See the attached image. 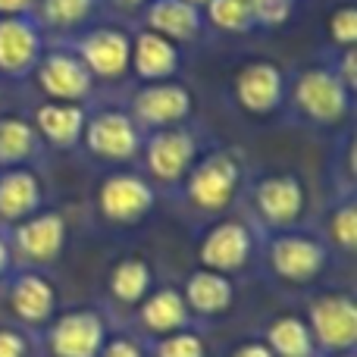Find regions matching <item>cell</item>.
Returning a JSON list of instances; mask_svg holds the SVG:
<instances>
[{
	"mask_svg": "<svg viewBox=\"0 0 357 357\" xmlns=\"http://www.w3.org/2000/svg\"><path fill=\"white\" fill-rule=\"evenodd\" d=\"M248 185V163L238 148H210L201 151L195 167L182 178V201L195 213L216 220L235 207Z\"/></svg>",
	"mask_w": 357,
	"mask_h": 357,
	"instance_id": "cell-1",
	"label": "cell"
},
{
	"mask_svg": "<svg viewBox=\"0 0 357 357\" xmlns=\"http://www.w3.org/2000/svg\"><path fill=\"white\" fill-rule=\"evenodd\" d=\"M285 104L314 129H339L354 113V94L342 85L329 63H310L289 79Z\"/></svg>",
	"mask_w": 357,
	"mask_h": 357,
	"instance_id": "cell-2",
	"label": "cell"
},
{
	"mask_svg": "<svg viewBox=\"0 0 357 357\" xmlns=\"http://www.w3.org/2000/svg\"><path fill=\"white\" fill-rule=\"evenodd\" d=\"M264 260L266 270L282 285H314L326 273L333 251L317 232H307V229L298 226L266 235Z\"/></svg>",
	"mask_w": 357,
	"mask_h": 357,
	"instance_id": "cell-3",
	"label": "cell"
},
{
	"mask_svg": "<svg viewBox=\"0 0 357 357\" xmlns=\"http://www.w3.org/2000/svg\"><path fill=\"white\" fill-rule=\"evenodd\" d=\"M251 213L264 235L298 229L307 213V185L295 169H270L248 185Z\"/></svg>",
	"mask_w": 357,
	"mask_h": 357,
	"instance_id": "cell-4",
	"label": "cell"
},
{
	"mask_svg": "<svg viewBox=\"0 0 357 357\" xmlns=\"http://www.w3.org/2000/svg\"><path fill=\"white\" fill-rule=\"evenodd\" d=\"M79 54L94 85H123L132 75V29L113 22H91L79 35L63 38Z\"/></svg>",
	"mask_w": 357,
	"mask_h": 357,
	"instance_id": "cell-5",
	"label": "cell"
},
{
	"mask_svg": "<svg viewBox=\"0 0 357 357\" xmlns=\"http://www.w3.org/2000/svg\"><path fill=\"white\" fill-rule=\"evenodd\" d=\"M201 138L191 126H173V129L148 132L142 142V173L154 188L173 191L182 185L188 169L201 157Z\"/></svg>",
	"mask_w": 357,
	"mask_h": 357,
	"instance_id": "cell-6",
	"label": "cell"
},
{
	"mask_svg": "<svg viewBox=\"0 0 357 357\" xmlns=\"http://www.w3.org/2000/svg\"><path fill=\"white\" fill-rule=\"evenodd\" d=\"M229 94H232L235 107L248 119H270L285 107L289 73L276 60L251 56V60L235 66L232 82H229Z\"/></svg>",
	"mask_w": 357,
	"mask_h": 357,
	"instance_id": "cell-7",
	"label": "cell"
},
{
	"mask_svg": "<svg viewBox=\"0 0 357 357\" xmlns=\"http://www.w3.org/2000/svg\"><path fill=\"white\" fill-rule=\"evenodd\" d=\"M94 207L107 226L132 229L142 226L157 207V188L135 169H113L98 182Z\"/></svg>",
	"mask_w": 357,
	"mask_h": 357,
	"instance_id": "cell-8",
	"label": "cell"
},
{
	"mask_svg": "<svg viewBox=\"0 0 357 357\" xmlns=\"http://www.w3.org/2000/svg\"><path fill=\"white\" fill-rule=\"evenodd\" d=\"M257 257V229L241 216H216L197 238V264L204 270L238 276Z\"/></svg>",
	"mask_w": 357,
	"mask_h": 357,
	"instance_id": "cell-9",
	"label": "cell"
},
{
	"mask_svg": "<svg viewBox=\"0 0 357 357\" xmlns=\"http://www.w3.org/2000/svg\"><path fill=\"white\" fill-rule=\"evenodd\" d=\"M307 329L320 357L348 354L357 345V301L351 291L333 289L320 291L307 304Z\"/></svg>",
	"mask_w": 357,
	"mask_h": 357,
	"instance_id": "cell-10",
	"label": "cell"
},
{
	"mask_svg": "<svg viewBox=\"0 0 357 357\" xmlns=\"http://www.w3.org/2000/svg\"><path fill=\"white\" fill-rule=\"evenodd\" d=\"M144 132L135 126V119L123 110V107H107V110H94L85 119V132H82V148L100 163L110 167H126L135 163L142 154Z\"/></svg>",
	"mask_w": 357,
	"mask_h": 357,
	"instance_id": "cell-11",
	"label": "cell"
},
{
	"mask_svg": "<svg viewBox=\"0 0 357 357\" xmlns=\"http://www.w3.org/2000/svg\"><path fill=\"white\" fill-rule=\"evenodd\" d=\"M47 357H98L110 339V320L98 307H73L41 329Z\"/></svg>",
	"mask_w": 357,
	"mask_h": 357,
	"instance_id": "cell-12",
	"label": "cell"
},
{
	"mask_svg": "<svg viewBox=\"0 0 357 357\" xmlns=\"http://www.w3.org/2000/svg\"><path fill=\"white\" fill-rule=\"evenodd\" d=\"M126 113L135 119V126L144 135L173 129V126H188L191 116H195V91H191V85H185L178 79L142 85L135 88Z\"/></svg>",
	"mask_w": 357,
	"mask_h": 357,
	"instance_id": "cell-13",
	"label": "cell"
},
{
	"mask_svg": "<svg viewBox=\"0 0 357 357\" xmlns=\"http://www.w3.org/2000/svg\"><path fill=\"white\" fill-rule=\"evenodd\" d=\"M31 79H35L38 91L44 94V100H69V104H88L98 88L79 54L69 47V41H60L44 50Z\"/></svg>",
	"mask_w": 357,
	"mask_h": 357,
	"instance_id": "cell-14",
	"label": "cell"
},
{
	"mask_svg": "<svg viewBox=\"0 0 357 357\" xmlns=\"http://www.w3.org/2000/svg\"><path fill=\"white\" fill-rule=\"evenodd\" d=\"M6 238H10L13 257L19 264L31 266V270H41V266H50L54 260L63 257L69 226H66V216L56 213V210H38L29 220L6 229Z\"/></svg>",
	"mask_w": 357,
	"mask_h": 357,
	"instance_id": "cell-15",
	"label": "cell"
},
{
	"mask_svg": "<svg viewBox=\"0 0 357 357\" xmlns=\"http://www.w3.org/2000/svg\"><path fill=\"white\" fill-rule=\"evenodd\" d=\"M47 50V31L35 16H0V79L29 82Z\"/></svg>",
	"mask_w": 357,
	"mask_h": 357,
	"instance_id": "cell-16",
	"label": "cell"
},
{
	"mask_svg": "<svg viewBox=\"0 0 357 357\" xmlns=\"http://www.w3.org/2000/svg\"><path fill=\"white\" fill-rule=\"evenodd\" d=\"M56 289L41 270H13L6 276V304L13 317L29 329H44L56 317Z\"/></svg>",
	"mask_w": 357,
	"mask_h": 357,
	"instance_id": "cell-17",
	"label": "cell"
},
{
	"mask_svg": "<svg viewBox=\"0 0 357 357\" xmlns=\"http://www.w3.org/2000/svg\"><path fill=\"white\" fill-rule=\"evenodd\" d=\"M31 126L44 148L54 151H75L82 148V132H85L88 107L69 104V100H41L31 110Z\"/></svg>",
	"mask_w": 357,
	"mask_h": 357,
	"instance_id": "cell-18",
	"label": "cell"
},
{
	"mask_svg": "<svg viewBox=\"0 0 357 357\" xmlns=\"http://www.w3.org/2000/svg\"><path fill=\"white\" fill-rule=\"evenodd\" d=\"M178 69H182V47L178 44L144 29V25L132 31V75L142 85L178 79Z\"/></svg>",
	"mask_w": 357,
	"mask_h": 357,
	"instance_id": "cell-19",
	"label": "cell"
},
{
	"mask_svg": "<svg viewBox=\"0 0 357 357\" xmlns=\"http://www.w3.org/2000/svg\"><path fill=\"white\" fill-rule=\"evenodd\" d=\"M38 210H44V182L38 169H0V229H13Z\"/></svg>",
	"mask_w": 357,
	"mask_h": 357,
	"instance_id": "cell-20",
	"label": "cell"
},
{
	"mask_svg": "<svg viewBox=\"0 0 357 357\" xmlns=\"http://www.w3.org/2000/svg\"><path fill=\"white\" fill-rule=\"evenodd\" d=\"M135 317H138V329L154 335V339L188 329L191 320H195L178 285H154L144 295V301L135 307Z\"/></svg>",
	"mask_w": 357,
	"mask_h": 357,
	"instance_id": "cell-21",
	"label": "cell"
},
{
	"mask_svg": "<svg viewBox=\"0 0 357 357\" xmlns=\"http://www.w3.org/2000/svg\"><path fill=\"white\" fill-rule=\"evenodd\" d=\"M142 25L182 47V44L197 41L207 22H204V10L185 0H151L148 10L142 13Z\"/></svg>",
	"mask_w": 357,
	"mask_h": 357,
	"instance_id": "cell-22",
	"label": "cell"
},
{
	"mask_svg": "<svg viewBox=\"0 0 357 357\" xmlns=\"http://www.w3.org/2000/svg\"><path fill=\"white\" fill-rule=\"evenodd\" d=\"M182 298H185V304H188L191 317L213 320V317H222L232 310L235 282H232V276H222V273L197 266V270L188 273V279H185Z\"/></svg>",
	"mask_w": 357,
	"mask_h": 357,
	"instance_id": "cell-23",
	"label": "cell"
},
{
	"mask_svg": "<svg viewBox=\"0 0 357 357\" xmlns=\"http://www.w3.org/2000/svg\"><path fill=\"white\" fill-rule=\"evenodd\" d=\"M44 144L35 126L22 113H0V169L35 167L44 157Z\"/></svg>",
	"mask_w": 357,
	"mask_h": 357,
	"instance_id": "cell-24",
	"label": "cell"
},
{
	"mask_svg": "<svg viewBox=\"0 0 357 357\" xmlns=\"http://www.w3.org/2000/svg\"><path fill=\"white\" fill-rule=\"evenodd\" d=\"M151 289H154V266L142 254L119 257L107 273V295L113 298L116 307L135 310Z\"/></svg>",
	"mask_w": 357,
	"mask_h": 357,
	"instance_id": "cell-25",
	"label": "cell"
},
{
	"mask_svg": "<svg viewBox=\"0 0 357 357\" xmlns=\"http://www.w3.org/2000/svg\"><path fill=\"white\" fill-rule=\"evenodd\" d=\"M100 0H38L35 3V19L44 31L63 38L79 35L82 29L91 25V19L98 16Z\"/></svg>",
	"mask_w": 357,
	"mask_h": 357,
	"instance_id": "cell-26",
	"label": "cell"
},
{
	"mask_svg": "<svg viewBox=\"0 0 357 357\" xmlns=\"http://www.w3.org/2000/svg\"><path fill=\"white\" fill-rule=\"evenodd\" d=\"M264 342L273 357H320L307 320L298 314H279L276 320H270V326L264 329Z\"/></svg>",
	"mask_w": 357,
	"mask_h": 357,
	"instance_id": "cell-27",
	"label": "cell"
},
{
	"mask_svg": "<svg viewBox=\"0 0 357 357\" xmlns=\"http://www.w3.org/2000/svg\"><path fill=\"white\" fill-rule=\"evenodd\" d=\"M323 241L329 245V251H339L345 257H351L357 251V201L354 195H335V201L329 204L326 220H323Z\"/></svg>",
	"mask_w": 357,
	"mask_h": 357,
	"instance_id": "cell-28",
	"label": "cell"
},
{
	"mask_svg": "<svg viewBox=\"0 0 357 357\" xmlns=\"http://www.w3.org/2000/svg\"><path fill=\"white\" fill-rule=\"evenodd\" d=\"M204 22L216 31L226 35H251L254 16H251V0H210L204 6Z\"/></svg>",
	"mask_w": 357,
	"mask_h": 357,
	"instance_id": "cell-29",
	"label": "cell"
},
{
	"mask_svg": "<svg viewBox=\"0 0 357 357\" xmlns=\"http://www.w3.org/2000/svg\"><path fill=\"white\" fill-rule=\"evenodd\" d=\"M151 357H207V342L197 329H178V333L160 335L148 345Z\"/></svg>",
	"mask_w": 357,
	"mask_h": 357,
	"instance_id": "cell-30",
	"label": "cell"
},
{
	"mask_svg": "<svg viewBox=\"0 0 357 357\" xmlns=\"http://www.w3.org/2000/svg\"><path fill=\"white\" fill-rule=\"evenodd\" d=\"M326 41L333 50L357 47V6L351 0L326 13Z\"/></svg>",
	"mask_w": 357,
	"mask_h": 357,
	"instance_id": "cell-31",
	"label": "cell"
},
{
	"mask_svg": "<svg viewBox=\"0 0 357 357\" xmlns=\"http://www.w3.org/2000/svg\"><path fill=\"white\" fill-rule=\"evenodd\" d=\"M298 10V0H251V16H254V29H282L291 22Z\"/></svg>",
	"mask_w": 357,
	"mask_h": 357,
	"instance_id": "cell-32",
	"label": "cell"
},
{
	"mask_svg": "<svg viewBox=\"0 0 357 357\" xmlns=\"http://www.w3.org/2000/svg\"><path fill=\"white\" fill-rule=\"evenodd\" d=\"M98 357H148V345L129 333H116L104 342Z\"/></svg>",
	"mask_w": 357,
	"mask_h": 357,
	"instance_id": "cell-33",
	"label": "cell"
},
{
	"mask_svg": "<svg viewBox=\"0 0 357 357\" xmlns=\"http://www.w3.org/2000/svg\"><path fill=\"white\" fill-rule=\"evenodd\" d=\"M329 66H333V73L342 79V85H345L351 94H357V47L335 50V56L329 60Z\"/></svg>",
	"mask_w": 357,
	"mask_h": 357,
	"instance_id": "cell-34",
	"label": "cell"
},
{
	"mask_svg": "<svg viewBox=\"0 0 357 357\" xmlns=\"http://www.w3.org/2000/svg\"><path fill=\"white\" fill-rule=\"evenodd\" d=\"M0 357H31L29 333L16 326H0Z\"/></svg>",
	"mask_w": 357,
	"mask_h": 357,
	"instance_id": "cell-35",
	"label": "cell"
},
{
	"mask_svg": "<svg viewBox=\"0 0 357 357\" xmlns=\"http://www.w3.org/2000/svg\"><path fill=\"white\" fill-rule=\"evenodd\" d=\"M229 357H273V351L266 348L264 339H248V342H241V345H235L232 351H229Z\"/></svg>",
	"mask_w": 357,
	"mask_h": 357,
	"instance_id": "cell-36",
	"label": "cell"
},
{
	"mask_svg": "<svg viewBox=\"0 0 357 357\" xmlns=\"http://www.w3.org/2000/svg\"><path fill=\"white\" fill-rule=\"evenodd\" d=\"M38 0H0V16H35Z\"/></svg>",
	"mask_w": 357,
	"mask_h": 357,
	"instance_id": "cell-37",
	"label": "cell"
},
{
	"mask_svg": "<svg viewBox=\"0 0 357 357\" xmlns=\"http://www.w3.org/2000/svg\"><path fill=\"white\" fill-rule=\"evenodd\" d=\"M13 270H16V257H13V248H10L6 232H0V279H6Z\"/></svg>",
	"mask_w": 357,
	"mask_h": 357,
	"instance_id": "cell-38",
	"label": "cell"
},
{
	"mask_svg": "<svg viewBox=\"0 0 357 357\" xmlns=\"http://www.w3.org/2000/svg\"><path fill=\"white\" fill-rule=\"evenodd\" d=\"M107 3H110L116 13H126V16H142V13L148 10L151 0H107Z\"/></svg>",
	"mask_w": 357,
	"mask_h": 357,
	"instance_id": "cell-39",
	"label": "cell"
},
{
	"mask_svg": "<svg viewBox=\"0 0 357 357\" xmlns=\"http://www.w3.org/2000/svg\"><path fill=\"white\" fill-rule=\"evenodd\" d=\"M185 3H191V6H197V10H204V6H207L210 0H185Z\"/></svg>",
	"mask_w": 357,
	"mask_h": 357,
	"instance_id": "cell-40",
	"label": "cell"
},
{
	"mask_svg": "<svg viewBox=\"0 0 357 357\" xmlns=\"http://www.w3.org/2000/svg\"><path fill=\"white\" fill-rule=\"evenodd\" d=\"M329 357H354V351H348V354H329Z\"/></svg>",
	"mask_w": 357,
	"mask_h": 357,
	"instance_id": "cell-41",
	"label": "cell"
},
{
	"mask_svg": "<svg viewBox=\"0 0 357 357\" xmlns=\"http://www.w3.org/2000/svg\"><path fill=\"white\" fill-rule=\"evenodd\" d=\"M0 85H3V79H0Z\"/></svg>",
	"mask_w": 357,
	"mask_h": 357,
	"instance_id": "cell-42",
	"label": "cell"
}]
</instances>
